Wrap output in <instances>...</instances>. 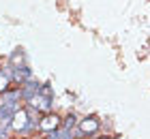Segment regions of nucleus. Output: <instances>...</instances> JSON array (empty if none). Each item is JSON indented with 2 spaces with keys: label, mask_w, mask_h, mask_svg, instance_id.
Instances as JSON below:
<instances>
[{
  "label": "nucleus",
  "mask_w": 150,
  "mask_h": 139,
  "mask_svg": "<svg viewBox=\"0 0 150 139\" xmlns=\"http://www.w3.org/2000/svg\"><path fill=\"white\" fill-rule=\"evenodd\" d=\"M99 128H101V122H99L94 116H90V118H84V120L79 122V131H81L84 135H92V133H97Z\"/></svg>",
  "instance_id": "3"
},
{
  "label": "nucleus",
  "mask_w": 150,
  "mask_h": 139,
  "mask_svg": "<svg viewBox=\"0 0 150 139\" xmlns=\"http://www.w3.org/2000/svg\"><path fill=\"white\" fill-rule=\"evenodd\" d=\"M60 126H62V120H60L56 114H45L39 120V128L43 131V133H56Z\"/></svg>",
  "instance_id": "1"
},
{
  "label": "nucleus",
  "mask_w": 150,
  "mask_h": 139,
  "mask_svg": "<svg viewBox=\"0 0 150 139\" xmlns=\"http://www.w3.org/2000/svg\"><path fill=\"white\" fill-rule=\"evenodd\" d=\"M6 86H9V79H6L2 73H0V90L4 92V90H6Z\"/></svg>",
  "instance_id": "7"
},
{
  "label": "nucleus",
  "mask_w": 150,
  "mask_h": 139,
  "mask_svg": "<svg viewBox=\"0 0 150 139\" xmlns=\"http://www.w3.org/2000/svg\"><path fill=\"white\" fill-rule=\"evenodd\" d=\"M24 86H26V88L22 90V94L26 96V99H32V96H37V94H39V90H41L37 83H32V81H26Z\"/></svg>",
  "instance_id": "4"
},
{
  "label": "nucleus",
  "mask_w": 150,
  "mask_h": 139,
  "mask_svg": "<svg viewBox=\"0 0 150 139\" xmlns=\"http://www.w3.org/2000/svg\"><path fill=\"white\" fill-rule=\"evenodd\" d=\"M11 126L13 131H17V133H22L30 126V118H28V111L26 109H15V114L11 118Z\"/></svg>",
  "instance_id": "2"
},
{
  "label": "nucleus",
  "mask_w": 150,
  "mask_h": 139,
  "mask_svg": "<svg viewBox=\"0 0 150 139\" xmlns=\"http://www.w3.org/2000/svg\"><path fill=\"white\" fill-rule=\"evenodd\" d=\"M13 77H15V81H19V83H24L26 79H28L30 77V71H28V68H15V75H13Z\"/></svg>",
  "instance_id": "5"
},
{
  "label": "nucleus",
  "mask_w": 150,
  "mask_h": 139,
  "mask_svg": "<svg viewBox=\"0 0 150 139\" xmlns=\"http://www.w3.org/2000/svg\"><path fill=\"white\" fill-rule=\"evenodd\" d=\"M75 126V116H69V118H67V120H64V128H73Z\"/></svg>",
  "instance_id": "6"
}]
</instances>
